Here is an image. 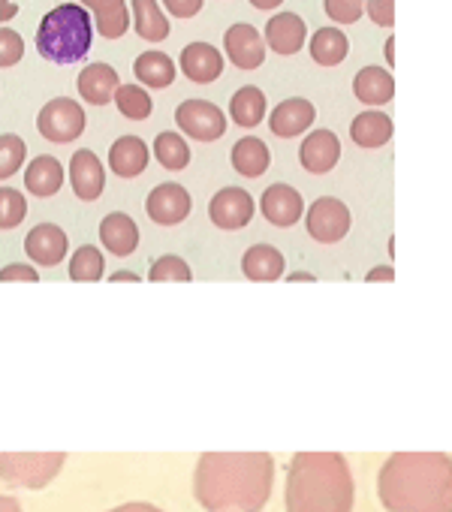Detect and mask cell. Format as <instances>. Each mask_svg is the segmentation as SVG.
Wrapping results in <instances>:
<instances>
[{"instance_id": "ffe728a7", "label": "cell", "mask_w": 452, "mask_h": 512, "mask_svg": "<svg viewBox=\"0 0 452 512\" xmlns=\"http://www.w3.org/2000/svg\"><path fill=\"white\" fill-rule=\"evenodd\" d=\"M76 88H79V97L91 106H106L115 100L118 88H121V79H118V70L112 64H88L82 67L79 79H76Z\"/></svg>"}, {"instance_id": "f6af8a7d", "label": "cell", "mask_w": 452, "mask_h": 512, "mask_svg": "<svg viewBox=\"0 0 452 512\" xmlns=\"http://www.w3.org/2000/svg\"><path fill=\"white\" fill-rule=\"evenodd\" d=\"M19 16V4L16 0H0V22H10Z\"/></svg>"}, {"instance_id": "b9f144b4", "label": "cell", "mask_w": 452, "mask_h": 512, "mask_svg": "<svg viewBox=\"0 0 452 512\" xmlns=\"http://www.w3.org/2000/svg\"><path fill=\"white\" fill-rule=\"evenodd\" d=\"M205 0H163V10L175 19H193L202 13Z\"/></svg>"}, {"instance_id": "bcb514c9", "label": "cell", "mask_w": 452, "mask_h": 512, "mask_svg": "<svg viewBox=\"0 0 452 512\" xmlns=\"http://www.w3.org/2000/svg\"><path fill=\"white\" fill-rule=\"evenodd\" d=\"M251 7L254 10H263V13H275L284 7V0H251Z\"/></svg>"}, {"instance_id": "5bb4252c", "label": "cell", "mask_w": 452, "mask_h": 512, "mask_svg": "<svg viewBox=\"0 0 452 512\" xmlns=\"http://www.w3.org/2000/svg\"><path fill=\"white\" fill-rule=\"evenodd\" d=\"M269 130L278 136V139H296V136H305L311 133L314 121H317V109L311 100L305 97H287L281 100L272 112H269Z\"/></svg>"}, {"instance_id": "ba28073f", "label": "cell", "mask_w": 452, "mask_h": 512, "mask_svg": "<svg viewBox=\"0 0 452 512\" xmlns=\"http://www.w3.org/2000/svg\"><path fill=\"white\" fill-rule=\"evenodd\" d=\"M266 37L251 22H236L223 34V55L236 70H260L266 64Z\"/></svg>"}, {"instance_id": "cb8c5ba5", "label": "cell", "mask_w": 452, "mask_h": 512, "mask_svg": "<svg viewBox=\"0 0 452 512\" xmlns=\"http://www.w3.org/2000/svg\"><path fill=\"white\" fill-rule=\"evenodd\" d=\"M151 160V148L145 145L142 136H121L112 142L109 148V169L118 178H136L148 169Z\"/></svg>"}, {"instance_id": "8fae6325", "label": "cell", "mask_w": 452, "mask_h": 512, "mask_svg": "<svg viewBox=\"0 0 452 512\" xmlns=\"http://www.w3.org/2000/svg\"><path fill=\"white\" fill-rule=\"evenodd\" d=\"M145 211L154 223L160 226H178L181 220L190 217L193 211V199L187 193V187L175 184V181H166V184H157L148 199H145Z\"/></svg>"}, {"instance_id": "ac0fdd59", "label": "cell", "mask_w": 452, "mask_h": 512, "mask_svg": "<svg viewBox=\"0 0 452 512\" xmlns=\"http://www.w3.org/2000/svg\"><path fill=\"white\" fill-rule=\"evenodd\" d=\"M70 187L82 202H94L106 190V169L91 148H79L70 157Z\"/></svg>"}, {"instance_id": "5b68a950", "label": "cell", "mask_w": 452, "mask_h": 512, "mask_svg": "<svg viewBox=\"0 0 452 512\" xmlns=\"http://www.w3.org/2000/svg\"><path fill=\"white\" fill-rule=\"evenodd\" d=\"M64 461V452H0V479L19 488H43L61 473Z\"/></svg>"}, {"instance_id": "e575fe53", "label": "cell", "mask_w": 452, "mask_h": 512, "mask_svg": "<svg viewBox=\"0 0 452 512\" xmlns=\"http://www.w3.org/2000/svg\"><path fill=\"white\" fill-rule=\"evenodd\" d=\"M148 281L151 284H187V281H193V272H190V266L181 260V256L166 253V256H160V260L151 263Z\"/></svg>"}, {"instance_id": "4fadbf2b", "label": "cell", "mask_w": 452, "mask_h": 512, "mask_svg": "<svg viewBox=\"0 0 452 512\" xmlns=\"http://www.w3.org/2000/svg\"><path fill=\"white\" fill-rule=\"evenodd\" d=\"M263 37H266V46L281 55V58H290V55H299L305 46H308V25L299 13H275L266 28H263Z\"/></svg>"}, {"instance_id": "74e56055", "label": "cell", "mask_w": 452, "mask_h": 512, "mask_svg": "<svg viewBox=\"0 0 452 512\" xmlns=\"http://www.w3.org/2000/svg\"><path fill=\"white\" fill-rule=\"evenodd\" d=\"M365 4L368 0H323V13L332 19V25L347 28L365 16Z\"/></svg>"}, {"instance_id": "d4e9b609", "label": "cell", "mask_w": 452, "mask_h": 512, "mask_svg": "<svg viewBox=\"0 0 452 512\" xmlns=\"http://www.w3.org/2000/svg\"><path fill=\"white\" fill-rule=\"evenodd\" d=\"M392 118L380 109H365L350 121V139L359 148H383L392 139Z\"/></svg>"}, {"instance_id": "484cf974", "label": "cell", "mask_w": 452, "mask_h": 512, "mask_svg": "<svg viewBox=\"0 0 452 512\" xmlns=\"http://www.w3.org/2000/svg\"><path fill=\"white\" fill-rule=\"evenodd\" d=\"M308 52L320 67H341L350 55V40L338 25H326L314 31V37L308 40Z\"/></svg>"}, {"instance_id": "9a60e30c", "label": "cell", "mask_w": 452, "mask_h": 512, "mask_svg": "<svg viewBox=\"0 0 452 512\" xmlns=\"http://www.w3.org/2000/svg\"><path fill=\"white\" fill-rule=\"evenodd\" d=\"M260 211L272 226L287 229V226H296L305 217V199L290 184H269L266 193L260 196Z\"/></svg>"}, {"instance_id": "30bf717a", "label": "cell", "mask_w": 452, "mask_h": 512, "mask_svg": "<svg viewBox=\"0 0 452 512\" xmlns=\"http://www.w3.org/2000/svg\"><path fill=\"white\" fill-rule=\"evenodd\" d=\"M257 214V202L245 187H223L208 202V217L217 229L236 232L245 229Z\"/></svg>"}, {"instance_id": "1f68e13d", "label": "cell", "mask_w": 452, "mask_h": 512, "mask_svg": "<svg viewBox=\"0 0 452 512\" xmlns=\"http://www.w3.org/2000/svg\"><path fill=\"white\" fill-rule=\"evenodd\" d=\"M154 160L169 169V172H181L187 169L190 163V145L184 139V133H172V130H163L157 139H154Z\"/></svg>"}, {"instance_id": "277c9868", "label": "cell", "mask_w": 452, "mask_h": 512, "mask_svg": "<svg viewBox=\"0 0 452 512\" xmlns=\"http://www.w3.org/2000/svg\"><path fill=\"white\" fill-rule=\"evenodd\" d=\"M94 22L82 4H61L49 10L37 28V52L58 67H70L88 58L94 43Z\"/></svg>"}, {"instance_id": "44dd1931", "label": "cell", "mask_w": 452, "mask_h": 512, "mask_svg": "<svg viewBox=\"0 0 452 512\" xmlns=\"http://www.w3.org/2000/svg\"><path fill=\"white\" fill-rule=\"evenodd\" d=\"M242 272L254 284H272V281L284 278L287 260H284V253L275 244H254L242 256Z\"/></svg>"}, {"instance_id": "f35d334b", "label": "cell", "mask_w": 452, "mask_h": 512, "mask_svg": "<svg viewBox=\"0 0 452 512\" xmlns=\"http://www.w3.org/2000/svg\"><path fill=\"white\" fill-rule=\"evenodd\" d=\"M22 55H25V40L10 28H0V67H16Z\"/></svg>"}, {"instance_id": "d590c367", "label": "cell", "mask_w": 452, "mask_h": 512, "mask_svg": "<svg viewBox=\"0 0 452 512\" xmlns=\"http://www.w3.org/2000/svg\"><path fill=\"white\" fill-rule=\"evenodd\" d=\"M28 160V145L22 136L16 133H4L0 136V181H7L13 178Z\"/></svg>"}, {"instance_id": "7a4b0ae2", "label": "cell", "mask_w": 452, "mask_h": 512, "mask_svg": "<svg viewBox=\"0 0 452 512\" xmlns=\"http://www.w3.org/2000/svg\"><path fill=\"white\" fill-rule=\"evenodd\" d=\"M386 512H452V458L443 452H395L377 473Z\"/></svg>"}, {"instance_id": "7c38bea8", "label": "cell", "mask_w": 452, "mask_h": 512, "mask_svg": "<svg viewBox=\"0 0 452 512\" xmlns=\"http://www.w3.org/2000/svg\"><path fill=\"white\" fill-rule=\"evenodd\" d=\"M70 250V238L58 223H37L28 235H25V253L43 269H55L67 260Z\"/></svg>"}, {"instance_id": "7dc6e473", "label": "cell", "mask_w": 452, "mask_h": 512, "mask_svg": "<svg viewBox=\"0 0 452 512\" xmlns=\"http://www.w3.org/2000/svg\"><path fill=\"white\" fill-rule=\"evenodd\" d=\"M0 512H22V506H19V500H16V497L0 494Z\"/></svg>"}, {"instance_id": "7402d4cb", "label": "cell", "mask_w": 452, "mask_h": 512, "mask_svg": "<svg viewBox=\"0 0 452 512\" xmlns=\"http://www.w3.org/2000/svg\"><path fill=\"white\" fill-rule=\"evenodd\" d=\"M79 4L94 16V28L106 40H121L133 25L127 0H79Z\"/></svg>"}, {"instance_id": "4dcf8cb0", "label": "cell", "mask_w": 452, "mask_h": 512, "mask_svg": "<svg viewBox=\"0 0 452 512\" xmlns=\"http://www.w3.org/2000/svg\"><path fill=\"white\" fill-rule=\"evenodd\" d=\"M269 100H266V94L257 88V85H245V88H239L236 94H233V100H230V118L239 124V127H245V130H254V127H260L266 118H269Z\"/></svg>"}, {"instance_id": "e0dca14e", "label": "cell", "mask_w": 452, "mask_h": 512, "mask_svg": "<svg viewBox=\"0 0 452 512\" xmlns=\"http://www.w3.org/2000/svg\"><path fill=\"white\" fill-rule=\"evenodd\" d=\"M341 160V139L332 130H311L299 145V163L311 175H326Z\"/></svg>"}, {"instance_id": "603a6c76", "label": "cell", "mask_w": 452, "mask_h": 512, "mask_svg": "<svg viewBox=\"0 0 452 512\" xmlns=\"http://www.w3.org/2000/svg\"><path fill=\"white\" fill-rule=\"evenodd\" d=\"M100 241L112 256H133L139 247V226L130 214L112 211L100 220Z\"/></svg>"}, {"instance_id": "83f0119b", "label": "cell", "mask_w": 452, "mask_h": 512, "mask_svg": "<svg viewBox=\"0 0 452 512\" xmlns=\"http://www.w3.org/2000/svg\"><path fill=\"white\" fill-rule=\"evenodd\" d=\"M230 160H233V169H236L242 178H260V175H266L269 166H272V151H269V145H266L260 136H242V139L233 145Z\"/></svg>"}, {"instance_id": "681fc988", "label": "cell", "mask_w": 452, "mask_h": 512, "mask_svg": "<svg viewBox=\"0 0 452 512\" xmlns=\"http://www.w3.org/2000/svg\"><path fill=\"white\" fill-rule=\"evenodd\" d=\"M112 281H115V284H136V281H139V275H136V272H115V275H112Z\"/></svg>"}, {"instance_id": "6da1fadb", "label": "cell", "mask_w": 452, "mask_h": 512, "mask_svg": "<svg viewBox=\"0 0 452 512\" xmlns=\"http://www.w3.org/2000/svg\"><path fill=\"white\" fill-rule=\"evenodd\" d=\"M275 485L266 452H205L196 461L193 494L205 512H260Z\"/></svg>"}, {"instance_id": "f907efd6", "label": "cell", "mask_w": 452, "mask_h": 512, "mask_svg": "<svg viewBox=\"0 0 452 512\" xmlns=\"http://www.w3.org/2000/svg\"><path fill=\"white\" fill-rule=\"evenodd\" d=\"M290 281H293V284H311L314 275H311V272H296V275H290Z\"/></svg>"}, {"instance_id": "ee69618b", "label": "cell", "mask_w": 452, "mask_h": 512, "mask_svg": "<svg viewBox=\"0 0 452 512\" xmlns=\"http://www.w3.org/2000/svg\"><path fill=\"white\" fill-rule=\"evenodd\" d=\"M109 512H163V509L154 503H124V506H115Z\"/></svg>"}, {"instance_id": "7bdbcfd3", "label": "cell", "mask_w": 452, "mask_h": 512, "mask_svg": "<svg viewBox=\"0 0 452 512\" xmlns=\"http://www.w3.org/2000/svg\"><path fill=\"white\" fill-rule=\"evenodd\" d=\"M365 281H368V284H389V281H395V269H392V266H377V269L368 272Z\"/></svg>"}, {"instance_id": "f1b7e54d", "label": "cell", "mask_w": 452, "mask_h": 512, "mask_svg": "<svg viewBox=\"0 0 452 512\" xmlns=\"http://www.w3.org/2000/svg\"><path fill=\"white\" fill-rule=\"evenodd\" d=\"M25 187H28V193H34L40 199L55 196L64 187V166H61V160L52 157V154H40L37 160H31L28 169H25Z\"/></svg>"}, {"instance_id": "4316f807", "label": "cell", "mask_w": 452, "mask_h": 512, "mask_svg": "<svg viewBox=\"0 0 452 512\" xmlns=\"http://www.w3.org/2000/svg\"><path fill=\"white\" fill-rule=\"evenodd\" d=\"M133 73L139 79V85L145 88H172L175 76H178V64L166 55V52H157V49H148L142 52L136 61H133Z\"/></svg>"}, {"instance_id": "f546056e", "label": "cell", "mask_w": 452, "mask_h": 512, "mask_svg": "<svg viewBox=\"0 0 452 512\" xmlns=\"http://www.w3.org/2000/svg\"><path fill=\"white\" fill-rule=\"evenodd\" d=\"M133 13V28L139 40L145 43H163L169 37V13H163L160 0H133L130 4Z\"/></svg>"}, {"instance_id": "60d3db41", "label": "cell", "mask_w": 452, "mask_h": 512, "mask_svg": "<svg viewBox=\"0 0 452 512\" xmlns=\"http://www.w3.org/2000/svg\"><path fill=\"white\" fill-rule=\"evenodd\" d=\"M13 281L37 284V281H40V272H37L34 266H25V263H13V266H4V269H0V284H13Z\"/></svg>"}, {"instance_id": "ab89813d", "label": "cell", "mask_w": 452, "mask_h": 512, "mask_svg": "<svg viewBox=\"0 0 452 512\" xmlns=\"http://www.w3.org/2000/svg\"><path fill=\"white\" fill-rule=\"evenodd\" d=\"M365 16L377 28H392L395 25V0H368V4H365Z\"/></svg>"}, {"instance_id": "836d02e7", "label": "cell", "mask_w": 452, "mask_h": 512, "mask_svg": "<svg viewBox=\"0 0 452 512\" xmlns=\"http://www.w3.org/2000/svg\"><path fill=\"white\" fill-rule=\"evenodd\" d=\"M115 106L130 121H145L151 115V109H154L151 94L145 88H139V85H121L118 94H115Z\"/></svg>"}, {"instance_id": "c3c4849f", "label": "cell", "mask_w": 452, "mask_h": 512, "mask_svg": "<svg viewBox=\"0 0 452 512\" xmlns=\"http://www.w3.org/2000/svg\"><path fill=\"white\" fill-rule=\"evenodd\" d=\"M383 61L392 67L395 64V37H389L386 43H383Z\"/></svg>"}, {"instance_id": "3957f363", "label": "cell", "mask_w": 452, "mask_h": 512, "mask_svg": "<svg viewBox=\"0 0 452 512\" xmlns=\"http://www.w3.org/2000/svg\"><path fill=\"white\" fill-rule=\"evenodd\" d=\"M353 473L341 452H299L287 473V512H353Z\"/></svg>"}, {"instance_id": "52a82bcc", "label": "cell", "mask_w": 452, "mask_h": 512, "mask_svg": "<svg viewBox=\"0 0 452 512\" xmlns=\"http://www.w3.org/2000/svg\"><path fill=\"white\" fill-rule=\"evenodd\" d=\"M350 208L335 199V196H320L308 205V214H305V226H308V235L320 244H338L347 238L350 232Z\"/></svg>"}, {"instance_id": "9c48e42d", "label": "cell", "mask_w": 452, "mask_h": 512, "mask_svg": "<svg viewBox=\"0 0 452 512\" xmlns=\"http://www.w3.org/2000/svg\"><path fill=\"white\" fill-rule=\"evenodd\" d=\"M175 124L184 136L196 142H217L226 133V115L211 100H184L175 109Z\"/></svg>"}, {"instance_id": "d6a6232c", "label": "cell", "mask_w": 452, "mask_h": 512, "mask_svg": "<svg viewBox=\"0 0 452 512\" xmlns=\"http://www.w3.org/2000/svg\"><path fill=\"white\" fill-rule=\"evenodd\" d=\"M106 275V256L94 244H82L70 256V281L76 284H94Z\"/></svg>"}, {"instance_id": "2e32d148", "label": "cell", "mask_w": 452, "mask_h": 512, "mask_svg": "<svg viewBox=\"0 0 452 512\" xmlns=\"http://www.w3.org/2000/svg\"><path fill=\"white\" fill-rule=\"evenodd\" d=\"M223 67H226V55L211 43H187L178 58V70L196 85L217 82L223 76Z\"/></svg>"}, {"instance_id": "d6986e66", "label": "cell", "mask_w": 452, "mask_h": 512, "mask_svg": "<svg viewBox=\"0 0 452 512\" xmlns=\"http://www.w3.org/2000/svg\"><path fill=\"white\" fill-rule=\"evenodd\" d=\"M353 97L368 106V109H380L395 97V79L389 73V67L380 64H368L353 76Z\"/></svg>"}, {"instance_id": "8992f818", "label": "cell", "mask_w": 452, "mask_h": 512, "mask_svg": "<svg viewBox=\"0 0 452 512\" xmlns=\"http://www.w3.org/2000/svg\"><path fill=\"white\" fill-rule=\"evenodd\" d=\"M85 109L70 100V97H52L40 115H37V130L43 139L55 142V145H67V142H76L82 133H85Z\"/></svg>"}, {"instance_id": "8d00e7d4", "label": "cell", "mask_w": 452, "mask_h": 512, "mask_svg": "<svg viewBox=\"0 0 452 512\" xmlns=\"http://www.w3.org/2000/svg\"><path fill=\"white\" fill-rule=\"evenodd\" d=\"M28 217V199L16 187H0V229H16Z\"/></svg>"}]
</instances>
